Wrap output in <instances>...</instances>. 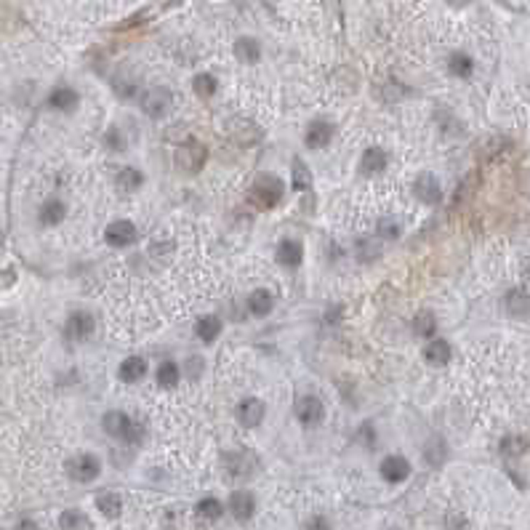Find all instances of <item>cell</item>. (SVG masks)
Instances as JSON below:
<instances>
[{"instance_id": "30bf717a", "label": "cell", "mask_w": 530, "mask_h": 530, "mask_svg": "<svg viewBox=\"0 0 530 530\" xmlns=\"http://www.w3.org/2000/svg\"><path fill=\"white\" fill-rule=\"evenodd\" d=\"M104 240L115 248H123V245H131L137 240V227L131 221H112L109 227L104 229Z\"/></svg>"}, {"instance_id": "ba28073f", "label": "cell", "mask_w": 530, "mask_h": 530, "mask_svg": "<svg viewBox=\"0 0 530 530\" xmlns=\"http://www.w3.org/2000/svg\"><path fill=\"white\" fill-rule=\"evenodd\" d=\"M410 474V464L408 458H403V455H387L384 461H381V477L387 480V483H403V480H408Z\"/></svg>"}, {"instance_id": "60d3db41", "label": "cell", "mask_w": 530, "mask_h": 530, "mask_svg": "<svg viewBox=\"0 0 530 530\" xmlns=\"http://www.w3.org/2000/svg\"><path fill=\"white\" fill-rule=\"evenodd\" d=\"M304 530H331V525H328V520H325V517H312V520L306 522V528Z\"/></svg>"}, {"instance_id": "7bdbcfd3", "label": "cell", "mask_w": 530, "mask_h": 530, "mask_svg": "<svg viewBox=\"0 0 530 530\" xmlns=\"http://www.w3.org/2000/svg\"><path fill=\"white\" fill-rule=\"evenodd\" d=\"M16 530H40V528H38V525H35L32 520H22V522L16 525Z\"/></svg>"}, {"instance_id": "7c38bea8", "label": "cell", "mask_w": 530, "mask_h": 530, "mask_svg": "<svg viewBox=\"0 0 530 530\" xmlns=\"http://www.w3.org/2000/svg\"><path fill=\"white\" fill-rule=\"evenodd\" d=\"M504 306H506V312L517 320H528L530 318V293H525L522 288H515L506 293V299H504Z\"/></svg>"}, {"instance_id": "ffe728a7", "label": "cell", "mask_w": 530, "mask_h": 530, "mask_svg": "<svg viewBox=\"0 0 530 530\" xmlns=\"http://www.w3.org/2000/svg\"><path fill=\"white\" fill-rule=\"evenodd\" d=\"M64 216H67V205L61 200H56V197H51V200H46L40 205V224H46V227L59 224Z\"/></svg>"}, {"instance_id": "ee69618b", "label": "cell", "mask_w": 530, "mask_h": 530, "mask_svg": "<svg viewBox=\"0 0 530 530\" xmlns=\"http://www.w3.org/2000/svg\"><path fill=\"white\" fill-rule=\"evenodd\" d=\"M448 3H451V6H455V8H461V6H467L469 0H448Z\"/></svg>"}, {"instance_id": "d6a6232c", "label": "cell", "mask_w": 530, "mask_h": 530, "mask_svg": "<svg viewBox=\"0 0 530 530\" xmlns=\"http://www.w3.org/2000/svg\"><path fill=\"white\" fill-rule=\"evenodd\" d=\"M528 451V439L520 437V435H509V437L501 439V453L504 455H522Z\"/></svg>"}, {"instance_id": "2e32d148", "label": "cell", "mask_w": 530, "mask_h": 530, "mask_svg": "<svg viewBox=\"0 0 530 530\" xmlns=\"http://www.w3.org/2000/svg\"><path fill=\"white\" fill-rule=\"evenodd\" d=\"M77 93L75 88H70V86H59V88H54L51 96H48V104L54 107V109H59V112H72L77 107Z\"/></svg>"}, {"instance_id": "83f0119b", "label": "cell", "mask_w": 530, "mask_h": 530, "mask_svg": "<svg viewBox=\"0 0 530 530\" xmlns=\"http://www.w3.org/2000/svg\"><path fill=\"white\" fill-rule=\"evenodd\" d=\"M219 334H221V322H219V318L208 315V318H203L200 322H197V338H200V341L211 344V341H216V336Z\"/></svg>"}, {"instance_id": "5bb4252c", "label": "cell", "mask_w": 530, "mask_h": 530, "mask_svg": "<svg viewBox=\"0 0 530 530\" xmlns=\"http://www.w3.org/2000/svg\"><path fill=\"white\" fill-rule=\"evenodd\" d=\"M256 464H258L256 455L251 453V451H237V453L227 455L229 474H237V477H248V474H254Z\"/></svg>"}, {"instance_id": "7a4b0ae2", "label": "cell", "mask_w": 530, "mask_h": 530, "mask_svg": "<svg viewBox=\"0 0 530 530\" xmlns=\"http://www.w3.org/2000/svg\"><path fill=\"white\" fill-rule=\"evenodd\" d=\"M205 160H208V150H205V144H200L195 139H187L182 147L176 150V166L182 173H200L203 166H205Z\"/></svg>"}, {"instance_id": "e0dca14e", "label": "cell", "mask_w": 530, "mask_h": 530, "mask_svg": "<svg viewBox=\"0 0 530 530\" xmlns=\"http://www.w3.org/2000/svg\"><path fill=\"white\" fill-rule=\"evenodd\" d=\"M304 258V248L302 242L296 240H283L277 245V261L283 264V267H299Z\"/></svg>"}, {"instance_id": "4dcf8cb0", "label": "cell", "mask_w": 530, "mask_h": 530, "mask_svg": "<svg viewBox=\"0 0 530 530\" xmlns=\"http://www.w3.org/2000/svg\"><path fill=\"white\" fill-rule=\"evenodd\" d=\"M448 70H451L455 77H469L471 70H474V61H471V56H467V54H451Z\"/></svg>"}, {"instance_id": "f6af8a7d", "label": "cell", "mask_w": 530, "mask_h": 530, "mask_svg": "<svg viewBox=\"0 0 530 530\" xmlns=\"http://www.w3.org/2000/svg\"><path fill=\"white\" fill-rule=\"evenodd\" d=\"M525 277H528V280H530V264H528V267H525Z\"/></svg>"}, {"instance_id": "52a82bcc", "label": "cell", "mask_w": 530, "mask_h": 530, "mask_svg": "<svg viewBox=\"0 0 530 530\" xmlns=\"http://www.w3.org/2000/svg\"><path fill=\"white\" fill-rule=\"evenodd\" d=\"M227 131H229V137L235 139L240 147H251V144H256L258 139H261V131H258L256 125H254L251 120H242V118L229 120Z\"/></svg>"}, {"instance_id": "b9f144b4", "label": "cell", "mask_w": 530, "mask_h": 530, "mask_svg": "<svg viewBox=\"0 0 530 530\" xmlns=\"http://www.w3.org/2000/svg\"><path fill=\"white\" fill-rule=\"evenodd\" d=\"M448 530H469V528H467V520H464V517L453 515L448 520Z\"/></svg>"}, {"instance_id": "8fae6325", "label": "cell", "mask_w": 530, "mask_h": 530, "mask_svg": "<svg viewBox=\"0 0 530 530\" xmlns=\"http://www.w3.org/2000/svg\"><path fill=\"white\" fill-rule=\"evenodd\" d=\"M413 192L419 200H424L429 205H437L439 200H442V189H439V182L432 176V173H421L416 184H413Z\"/></svg>"}, {"instance_id": "e575fe53", "label": "cell", "mask_w": 530, "mask_h": 530, "mask_svg": "<svg viewBox=\"0 0 530 530\" xmlns=\"http://www.w3.org/2000/svg\"><path fill=\"white\" fill-rule=\"evenodd\" d=\"M376 232H379V237L397 240V237H400V232H403V227H400V221H397L394 216H384V219L379 221V227H376Z\"/></svg>"}, {"instance_id": "ab89813d", "label": "cell", "mask_w": 530, "mask_h": 530, "mask_svg": "<svg viewBox=\"0 0 530 530\" xmlns=\"http://www.w3.org/2000/svg\"><path fill=\"white\" fill-rule=\"evenodd\" d=\"M200 371H203V360H200V357H189V363H187V376L195 379V376H200Z\"/></svg>"}, {"instance_id": "9a60e30c", "label": "cell", "mask_w": 530, "mask_h": 530, "mask_svg": "<svg viewBox=\"0 0 530 530\" xmlns=\"http://www.w3.org/2000/svg\"><path fill=\"white\" fill-rule=\"evenodd\" d=\"M229 509H232V515L237 517V520H251L254 512H256V499H254V493H248V490L232 493Z\"/></svg>"}, {"instance_id": "277c9868", "label": "cell", "mask_w": 530, "mask_h": 530, "mask_svg": "<svg viewBox=\"0 0 530 530\" xmlns=\"http://www.w3.org/2000/svg\"><path fill=\"white\" fill-rule=\"evenodd\" d=\"M99 471H102V464H99V458L91 453H80L67 461V474H70L75 483H91V480L99 477Z\"/></svg>"}, {"instance_id": "f35d334b", "label": "cell", "mask_w": 530, "mask_h": 530, "mask_svg": "<svg viewBox=\"0 0 530 530\" xmlns=\"http://www.w3.org/2000/svg\"><path fill=\"white\" fill-rule=\"evenodd\" d=\"M357 254H360V258H368V256H379V245L376 242H371V240H357Z\"/></svg>"}, {"instance_id": "d590c367", "label": "cell", "mask_w": 530, "mask_h": 530, "mask_svg": "<svg viewBox=\"0 0 530 530\" xmlns=\"http://www.w3.org/2000/svg\"><path fill=\"white\" fill-rule=\"evenodd\" d=\"M413 328H416V334L421 336V338H429V336L435 334V315L432 312H419Z\"/></svg>"}, {"instance_id": "d6986e66", "label": "cell", "mask_w": 530, "mask_h": 530, "mask_svg": "<svg viewBox=\"0 0 530 530\" xmlns=\"http://www.w3.org/2000/svg\"><path fill=\"white\" fill-rule=\"evenodd\" d=\"M147 376V363L141 357H125L120 365V381L125 384H137Z\"/></svg>"}, {"instance_id": "5b68a950", "label": "cell", "mask_w": 530, "mask_h": 530, "mask_svg": "<svg viewBox=\"0 0 530 530\" xmlns=\"http://www.w3.org/2000/svg\"><path fill=\"white\" fill-rule=\"evenodd\" d=\"M93 334V318L88 312H72L67 325H64V338L72 341V344H80L86 341L88 336Z\"/></svg>"}, {"instance_id": "7402d4cb", "label": "cell", "mask_w": 530, "mask_h": 530, "mask_svg": "<svg viewBox=\"0 0 530 530\" xmlns=\"http://www.w3.org/2000/svg\"><path fill=\"white\" fill-rule=\"evenodd\" d=\"M387 152L381 150V147H371V150H365L363 160H360V168H363V173H381L384 168H387Z\"/></svg>"}, {"instance_id": "1f68e13d", "label": "cell", "mask_w": 530, "mask_h": 530, "mask_svg": "<svg viewBox=\"0 0 530 530\" xmlns=\"http://www.w3.org/2000/svg\"><path fill=\"white\" fill-rule=\"evenodd\" d=\"M445 455H448V451H445V442H442L439 437H432L429 442H426V451H424L426 464H432V467H439V464L445 461Z\"/></svg>"}, {"instance_id": "8992f818", "label": "cell", "mask_w": 530, "mask_h": 530, "mask_svg": "<svg viewBox=\"0 0 530 530\" xmlns=\"http://www.w3.org/2000/svg\"><path fill=\"white\" fill-rule=\"evenodd\" d=\"M296 419L304 426H315L322 421V403H320L315 394H304L296 400Z\"/></svg>"}, {"instance_id": "44dd1931", "label": "cell", "mask_w": 530, "mask_h": 530, "mask_svg": "<svg viewBox=\"0 0 530 530\" xmlns=\"http://www.w3.org/2000/svg\"><path fill=\"white\" fill-rule=\"evenodd\" d=\"M274 306V299L270 290L258 288L251 293V299H248V309H251V315H256V318H267L270 312H272Z\"/></svg>"}, {"instance_id": "74e56055", "label": "cell", "mask_w": 530, "mask_h": 530, "mask_svg": "<svg viewBox=\"0 0 530 530\" xmlns=\"http://www.w3.org/2000/svg\"><path fill=\"white\" fill-rule=\"evenodd\" d=\"M104 147L109 152H123L125 150V137H123L120 128H109L104 134Z\"/></svg>"}, {"instance_id": "484cf974", "label": "cell", "mask_w": 530, "mask_h": 530, "mask_svg": "<svg viewBox=\"0 0 530 530\" xmlns=\"http://www.w3.org/2000/svg\"><path fill=\"white\" fill-rule=\"evenodd\" d=\"M141 184H144V176H141V171H137V168H123L120 176H118V189H120L123 195L137 192Z\"/></svg>"}, {"instance_id": "cb8c5ba5", "label": "cell", "mask_w": 530, "mask_h": 530, "mask_svg": "<svg viewBox=\"0 0 530 530\" xmlns=\"http://www.w3.org/2000/svg\"><path fill=\"white\" fill-rule=\"evenodd\" d=\"M235 56L240 61H245V64H256V61L261 59V48H258V43L254 38H240V40L235 43Z\"/></svg>"}, {"instance_id": "ac0fdd59", "label": "cell", "mask_w": 530, "mask_h": 530, "mask_svg": "<svg viewBox=\"0 0 530 530\" xmlns=\"http://www.w3.org/2000/svg\"><path fill=\"white\" fill-rule=\"evenodd\" d=\"M102 424H104V432L107 435H112V437H125V432H128V426L134 424L125 413L120 410H112V413H107L104 419H102Z\"/></svg>"}, {"instance_id": "f546056e", "label": "cell", "mask_w": 530, "mask_h": 530, "mask_svg": "<svg viewBox=\"0 0 530 530\" xmlns=\"http://www.w3.org/2000/svg\"><path fill=\"white\" fill-rule=\"evenodd\" d=\"M155 379H157V387H163V389H173V387H176V381H179V365L176 363H163L160 368H157Z\"/></svg>"}, {"instance_id": "f1b7e54d", "label": "cell", "mask_w": 530, "mask_h": 530, "mask_svg": "<svg viewBox=\"0 0 530 530\" xmlns=\"http://www.w3.org/2000/svg\"><path fill=\"white\" fill-rule=\"evenodd\" d=\"M312 187V173H309V166L304 160H293V189L296 192H306Z\"/></svg>"}, {"instance_id": "bcb514c9", "label": "cell", "mask_w": 530, "mask_h": 530, "mask_svg": "<svg viewBox=\"0 0 530 530\" xmlns=\"http://www.w3.org/2000/svg\"><path fill=\"white\" fill-rule=\"evenodd\" d=\"M0 245H3V232H0Z\"/></svg>"}, {"instance_id": "9c48e42d", "label": "cell", "mask_w": 530, "mask_h": 530, "mask_svg": "<svg viewBox=\"0 0 530 530\" xmlns=\"http://www.w3.org/2000/svg\"><path fill=\"white\" fill-rule=\"evenodd\" d=\"M237 421H240L245 429H256V426L264 421V403L256 400V397L242 400L240 408H237Z\"/></svg>"}, {"instance_id": "d4e9b609", "label": "cell", "mask_w": 530, "mask_h": 530, "mask_svg": "<svg viewBox=\"0 0 530 530\" xmlns=\"http://www.w3.org/2000/svg\"><path fill=\"white\" fill-rule=\"evenodd\" d=\"M424 357L429 360V365H445L451 360V344L448 341H429V347L424 349Z\"/></svg>"}, {"instance_id": "8d00e7d4", "label": "cell", "mask_w": 530, "mask_h": 530, "mask_svg": "<svg viewBox=\"0 0 530 530\" xmlns=\"http://www.w3.org/2000/svg\"><path fill=\"white\" fill-rule=\"evenodd\" d=\"M197 515L203 520H219L221 517V504L216 499H203L197 504Z\"/></svg>"}, {"instance_id": "6da1fadb", "label": "cell", "mask_w": 530, "mask_h": 530, "mask_svg": "<svg viewBox=\"0 0 530 530\" xmlns=\"http://www.w3.org/2000/svg\"><path fill=\"white\" fill-rule=\"evenodd\" d=\"M248 200L258 211H270L283 200V182L272 173H258V179L248 189Z\"/></svg>"}, {"instance_id": "4fadbf2b", "label": "cell", "mask_w": 530, "mask_h": 530, "mask_svg": "<svg viewBox=\"0 0 530 530\" xmlns=\"http://www.w3.org/2000/svg\"><path fill=\"white\" fill-rule=\"evenodd\" d=\"M331 137H334V125H331V123H325V120H315L309 128H306V137H304V141H306V147H309V150H322V147L331 141Z\"/></svg>"}, {"instance_id": "836d02e7", "label": "cell", "mask_w": 530, "mask_h": 530, "mask_svg": "<svg viewBox=\"0 0 530 530\" xmlns=\"http://www.w3.org/2000/svg\"><path fill=\"white\" fill-rule=\"evenodd\" d=\"M192 88H195L197 96L208 99V96L216 93V77L208 75V72H200V75H195V80H192Z\"/></svg>"}, {"instance_id": "603a6c76", "label": "cell", "mask_w": 530, "mask_h": 530, "mask_svg": "<svg viewBox=\"0 0 530 530\" xmlns=\"http://www.w3.org/2000/svg\"><path fill=\"white\" fill-rule=\"evenodd\" d=\"M96 506H99V512H102L104 517H109V520L120 517V512H123L120 496H118V493H109V490H104V493L96 496Z\"/></svg>"}, {"instance_id": "3957f363", "label": "cell", "mask_w": 530, "mask_h": 530, "mask_svg": "<svg viewBox=\"0 0 530 530\" xmlns=\"http://www.w3.org/2000/svg\"><path fill=\"white\" fill-rule=\"evenodd\" d=\"M139 104L144 109V115H150V118H166L171 112V107H173V93L163 88V86H157V88L144 91Z\"/></svg>"}, {"instance_id": "4316f807", "label": "cell", "mask_w": 530, "mask_h": 530, "mask_svg": "<svg viewBox=\"0 0 530 530\" xmlns=\"http://www.w3.org/2000/svg\"><path fill=\"white\" fill-rule=\"evenodd\" d=\"M59 525L61 530H91L88 517L83 515V512H77V509H67V512L59 517Z\"/></svg>"}]
</instances>
